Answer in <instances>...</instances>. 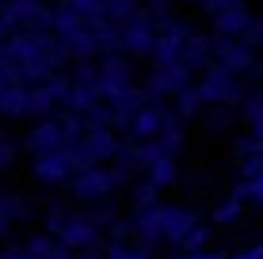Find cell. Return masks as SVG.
<instances>
[{
  "instance_id": "obj_11",
  "label": "cell",
  "mask_w": 263,
  "mask_h": 259,
  "mask_svg": "<svg viewBox=\"0 0 263 259\" xmlns=\"http://www.w3.org/2000/svg\"><path fill=\"white\" fill-rule=\"evenodd\" d=\"M0 259H31V255H27V244H4Z\"/></svg>"
},
{
  "instance_id": "obj_1",
  "label": "cell",
  "mask_w": 263,
  "mask_h": 259,
  "mask_svg": "<svg viewBox=\"0 0 263 259\" xmlns=\"http://www.w3.org/2000/svg\"><path fill=\"white\" fill-rule=\"evenodd\" d=\"M8 31H50L53 23V8L46 0H4L0 4Z\"/></svg>"
},
{
  "instance_id": "obj_10",
  "label": "cell",
  "mask_w": 263,
  "mask_h": 259,
  "mask_svg": "<svg viewBox=\"0 0 263 259\" xmlns=\"http://www.w3.org/2000/svg\"><path fill=\"white\" fill-rule=\"evenodd\" d=\"M15 153H20V145H15L8 133H0V172H8V168L15 164Z\"/></svg>"
},
{
  "instance_id": "obj_13",
  "label": "cell",
  "mask_w": 263,
  "mask_h": 259,
  "mask_svg": "<svg viewBox=\"0 0 263 259\" xmlns=\"http://www.w3.org/2000/svg\"><path fill=\"white\" fill-rule=\"evenodd\" d=\"M0 88H4V80H0Z\"/></svg>"
},
{
  "instance_id": "obj_14",
  "label": "cell",
  "mask_w": 263,
  "mask_h": 259,
  "mask_svg": "<svg viewBox=\"0 0 263 259\" xmlns=\"http://www.w3.org/2000/svg\"><path fill=\"white\" fill-rule=\"evenodd\" d=\"M46 4H50V0H46Z\"/></svg>"
},
{
  "instance_id": "obj_9",
  "label": "cell",
  "mask_w": 263,
  "mask_h": 259,
  "mask_svg": "<svg viewBox=\"0 0 263 259\" xmlns=\"http://www.w3.org/2000/svg\"><path fill=\"white\" fill-rule=\"evenodd\" d=\"M126 80H130V69L122 65V61H103L99 65V92L103 95H115V92H122L126 88Z\"/></svg>"
},
{
  "instance_id": "obj_4",
  "label": "cell",
  "mask_w": 263,
  "mask_h": 259,
  "mask_svg": "<svg viewBox=\"0 0 263 259\" xmlns=\"http://www.w3.org/2000/svg\"><path fill=\"white\" fill-rule=\"evenodd\" d=\"M50 233L69 248V252H80V248L96 244V221L92 217H65V213H50Z\"/></svg>"
},
{
  "instance_id": "obj_8",
  "label": "cell",
  "mask_w": 263,
  "mask_h": 259,
  "mask_svg": "<svg viewBox=\"0 0 263 259\" xmlns=\"http://www.w3.org/2000/svg\"><path fill=\"white\" fill-rule=\"evenodd\" d=\"M0 114L4 118H27V84L0 88Z\"/></svg>"
},
{
  "instance_id": "obj_6",
  "label": "cell",
  "mask_w": 263,
  "mask_h": 259,
  "mask_svg": "<svg viewBox=\"0 0 263 259\" xmlns=\"http://www.w3.org/2000/svg\"><path fill=\"white\" fill-rule=\"evenodd\" d=\"M65 145V133H61V122L53 118V114H46V118H39L31 130H27L23 137V149L31 156H42V153H53V149Z\"/></svg>"
},
{
  "instance_id": "obj_3",
  "label": "cell",
  "mask_w": 263,
  "mask_h": 259,
  "mask_svg": "<svg viewBox=\"0 0 263 259\" xmlns=\"http://www.w3.org/2000/svg\"><path fill=\"white\" fill-rule=\"evenodd\" d=\"M72 156H77V172L80 168H92V164H103V160L115 156V137L107 126H88L84 137L72 145Z\"/></svg>"
},
{
  "instance_id": "obj_7",
  "label": "cell",
  "mask_w": 263,
  "mask_h": 259,
  "mask_svg": "<svg viewBox=\"0 0 263 259\" xmlns=\"http://www.w3.org/2000/svg\"><path fill=\"white\" fill-rule=\"evenodd\" d=\"M58 111V95L46 80L39 84H27V118H46V114Z\"/></svg>"
},
{
  "instance_id": "obj_12",
  "label": "cell",
  "mask_w": 263,
  "mask_h": 259,
  "mask_svg": "<svg viewBox=\"0 0 263 259\" xmlns=\"http://www.w3.org/2000/svg\"><path fill=\"white\" fill-rule=\"evenodd\" d=\"M0 4H4V0H0ZM8 34H12V31H8V23H4V15H0V38H8Z\"/></svg>"
},
{
  "instance_id": "obj_5",
  "label": "cell",
  "mask_w": 263,
  "mask_h": 259,
  "mask_svg": "<svg viewBox=\"0 0 263 259\" xmlns=\"http://www.w3.org/2000/svg\"><path fill=\"white\" fill-rule=\"evenodd\" d=\"M111 172H103L99 164L92 168H80L77 175L69 180V191H72V198H80V202H96V198H107L111 194Z\"/></svg>"
},
{
  "instance_id": "obj_2",
  "label": "cell",
  "mask_w": 263,
  "mask_h": 259,
  "mask_svg": "<svg viewBox=\"0 0 263 259\" xmlns=\"http://www.w3.org/2000/svg\"><path fill=\"white\" fill-rule=\"evenodd\" d=\"M31 172H34V180L39 183H69L72 175H77V156H72V145H61V149H53V153H42V156H34V164H31Z\"/></svg>"
}]
</instances>
